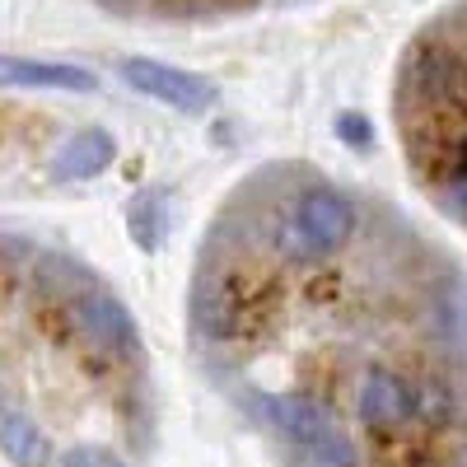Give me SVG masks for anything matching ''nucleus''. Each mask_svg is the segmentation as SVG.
Returning <instances> with one entry per match:
<instances>
[{
  "instance_id": "obj_6",
  "label": "nucleus",
  "mask_w": 467,
  "mask_h": 467,
  "mask_svg": "<svg viewBox=\"0 0 467 467\" xmlns=\"http://www.w3.org/2000/svg\"><path fill=\"white\" fill-rule=\"evenodd\" d=\"M356 416L369 435H393L416 416V393L393 369H369L356 388Z\"/></svg>"
},
{
  "instance_id": "obj_9",
  "label": "nucleus",
  "mask_w": 467,
  "mask_h": 467,
  "mask_svg": "<svg viewBox=\"0 0 467 467\" xmlns=\"http://www.w3.org/2000/svg\"><path fill=\"white\" fill-rule=\"evenodd\" d=\"M169 234H173V197L164 187H140L127 202V239L145 257H154L169 244Z\"/></svg>"
},
{
  "instance_id": "obj_12",
  "label": "nucleus",
  "mask_w": 467,
  "mask_h": 467,
  "mask_svg": "<svg viewBox=\"0 0 467 467\" xmlns=\"http://www.w3.org/2000/svg\"><path fill=\"white\" fill-rule=\"evenodd\" d=\"M295 467H360V453H356V444L337 431L323 444H304L299 458H295Z\"/></svg>"
},
{
  "instance_id": "obj_14",
  "label": "nucleus",
  "mask_w": 467,
  "mask_h": 467,
  "mask_svg": "<svg viewBox=\"0 0 467 467\" xmlns=\"http://www.w3.org/2000/svg\"><path fill=\"white\" fill-rule=\"evenodd\" d=\"M57 467H127V462L117 458L112 449H103V444H70L57 458Z\"/></svg>"
},
{
  "instance_id": "obj_3",
  "label": "nucleus",
  "mask_w": 467,
  "mask_h": 467,
  "mask_svg": "<svg viewBox=\"0 0 467 467\" xmlns=\"http://www.w3.org/2000/svg\"><path fill=\"white\" fill-rule=\"evenodd\" d=\"M57 304H61V314L70 318V327L85 337L89 350H99V356H108V360H122V365L140 360V327L131 318V308L117 299L99 276L66 290Z\"/></svg>"
},
{
  "instance_id": "obj_8",
  "label": "nucleus",
  "mask_w": 467,
  "mask_h": 467,
  "mask_svg": "<svg viewBox=\"0 0 467 467\" xmlns=\"http://www.w3.org/2000/svg\"><path fill=\"white\" fill-rule=\"evenodd\" d=\"M117 160V136L108 127H80L75 136H66L52 154V178L57 182H89L103 169H112Z\"/></svg>"
},
{
  "instance_id": "obj_11",
  "label": "nucleus",
  "mask_w": 467,
  "mask_h": 467,
  "mask_svg": "<svg viewBox=\"0 0 467 467\" xmlns=\"http://www.w3.org/2000/svg\"><path fill=\"white\" fill-rule=\"evenodd\" d=\"M440 206L467 224V136L449 150V160H444V173H440Z\"/></svg>"
},
{
  "instance_id": "obj_13",
  "label": "nucleus",
  "mask_w": 467,
  "mask_h": 467,
  "mask_svg": "<svg viewBox=\"0 0 467 467\" xmlns=\"http://www.w3.org/2000/svg\"><path fill=\"white\" fill-rule=\"evenodd\" d=\"M332 131H337V140L346 145V150H360V154H369L374 150V122L365 112H356V108H346V112H337L332 117Z\"/></svg>"
},
{
  "instance_id": "obj_4",
  "label": "nucleus",
  "mask_w": 467,
  "mask_h": 467,
  "mask_svg": "<svg viewBox=\"0 0 467 467\" xmlns=\"http://www.w3.org/2000/svg\"><path fill=\"white\" fill-rule=\"evenodd\" d=\"M117 75H122V85L136 89L140 99L164 103V108H173L182 117H206L220 103L215 80H206V75H197V70L169 66V61H154V57H122L117 61Z\"/></svg>"
},
{
  "instance_id": "obj_2",
  "label": "nucleus",
  "mask_w": 467,
  "mask_h": 467,
  "mask_svg": "<svg viewBox=\"0 0 467 467\" xmlns=\"http://www.w3.org/2000/svg\"><path fill=\"white\" fill-rule=\"evenodd\" d=\"M271 281L253 257H202V276L192 290V327L211 341L244 337L266 308Z\"/></svg>"
},
{
  "instance_id": "obj_5",
  "label": "nucleus",
  "mask_w": 467,
  "mask_h": 467,
  "mask_svg": "<svg viewBox=\"0 0 467 467\" xmlns=\"http://www.w3.org/2000/svg\"><path fill=\"white\" fill-rule=\"evenodd\" d=\"M253 407L262 416V425L276 440L304 449V444H323L337 435V411L318 398L304 393H253Z\"/></svg>"
},
{
  "instance_id": "obj_10",
  "label": "nucleus",
  "mask_w": 467,
  "mask_h": 467,
  "mask_svg": "<svg viewBox=\"0 0 467 467\" xmlns=\"http://www.w3.org/2000/svg\"><path fill=\"white\" fill-rule=\"evenodd\" d=\"M0 449L15 467H52V440L19 402H5L0 411Z\"/></svg>"
},
{
  "instance_id": "obj_1",
  "label": "nucleus",
  "mask_w": 467,
  "mask_h": 467,
  "mask_svg": "<svg viewBox=\"0 0 467 467\" xmlns=\"http://www.w3.org/2000/svg\"><path fill=\"white\" fill-rule=\"evenodd\" d=\"M360 229V206L350 192H341L337 182L318 178L304 182L299 192H290V202L276 206L266 229V248L281 253L285 262H327L337 253L350 248Z\"/></svg>"
},
{
  "instance_id": "obj_7",
  "label": "nucleus",
  "mask_w": 467,
  "mask_h": 467,
  "mask_svg": "<svg viewBox=\"0 0 467 467\" xmlns=\"http://www.w3.org/2000/svg\"><path fill=\"white\" fill-rule=\"evenodd\" d=\"M0 80L5 89H57V94H94L99 75L75 61H52V57H5L0 61Z\"/></svg>"
}]
</instances>
